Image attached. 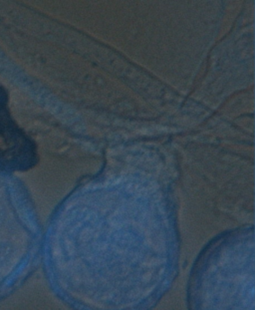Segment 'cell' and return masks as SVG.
<instances>
[{
	"mask_svg": "<svg viewBox=\"0 0 255 310\" xmlns=\"http://www.w3.org/2000/svg\"><path fill=\"white\" fill-rule=\"evenodd\" d=\"M21 225L14 182L8 173L0 172V299L8 295L18 276Z\"/></svg>",
	"mask_w": 255,
	"mask_h": 310,
	"instance_id": "6da1fadb",
	"label": "cell"
}]
</instances>
